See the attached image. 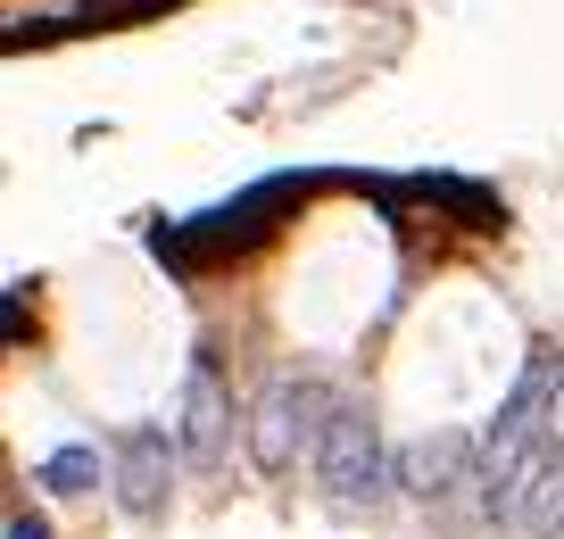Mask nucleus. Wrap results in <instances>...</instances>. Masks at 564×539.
<instances>
[{
  "mask_svg": "<svg viewBox=\"0 0 564 539\" xmlns=\"http://www.w3.org/2000/svg\"><path fill=\"white\" fill-rule=\"evenodd\" d=\"M333 416H340V399H333L324 374H274L265 399H258V416H249V456H258L265 473H291L300 456L316 465L324 423H333Z\"/></svg>",
  "mask_w": 564,
  "mask_h": 539,
  "instance_id": "f257e3e1",
  "label": "nucleus"
},
{
  "mask_svg": "<svg viewBox=\"0 0 564 539\" xmlns=\"http://www.w3.org/2000/svg\"><path fill=\"white\" fill-rule=\"evenodd\" d=\"M316 482L333 506H382L390 482H399V456H382V432H373V416L357 399H340V416L324 423V449H316Z\"/></svg>",
  "mask_w": 564,
  "mask_h": 539,
  "instance_id": "f03ea898",
  "label": "nucleus"
},
{
  "mask_svg": "<svg viewBox=\"0 0 564 539\" xmlns=\"http://www.w3.org/2000/svg\"><path fill=\"white\" fill-rule=\"evenodd\" d=\"M175 449L183 440L166 432V423H133V432L117 440V506L124 515H159L166 489H175Z\"/></svg>",
  "mask_w": 564,
  "mask_h": 539,
  "instance_id": "7ed1b4c3",
  "label": "nucleus"
},
{
  "mask_svg": "<svg viewBox=\"0 0 564 539\" xmlns=\"http://www.w3.org/2000/svg\"><path fill=\"white\" fill-rule=\"evenodd\" d=\"M457 482H481V440L474 432H423L399 449V489L406 498H448Z\"/></svg>",
  "mask_w": 564,
  "mask_h": 539,
  "instance_id": "20e7f679",
  "label": "nucleus"
},
{
  "mask_svg": "<svg viewBox=\"0 0 564 539\" xmlns=\"http://www.w3.org/2000/svg\"><path fill=\"white\" fill-rule=\"evenodd\" d=\"M175 440H183V456H192V465H216V456H225V390H216V374H208V366L183 374Z\"/></svg>",
  "mask_w": 564,
  "mask_h": 539,
  "instance_id": "39448f33",
  "label": "nucleus"
},
{
  "mask_svg": "<svg viewBox=\"0 0 564 539\" xmlns=\"http://www.w3.org/2000/svg\"><path fill=\"white\" fill-rule=\"evenodd\" d=\"M34 482H42V489H58V498H75V489L100 482V449H58V456H42Z\"/></svg>",
  "mask_w": 564,
  "mask_h": 539,
  "instance_id": "423d86ee",
  "label": "nucleus"
},
{
  "mask_svg": "<svg viewBox=\"0 0 564 539\" xmlns=\"http://www.w3.org/2000/svg\"><path fill=\"white\" fill-rule=\"evenodd\" d=\"M9 539H51V522L42 515H9Z\"/></svg>",
  "mask_w": 564,
  "mask_h": 539,
  "instance_id": "0eeeda50",
  "label": "nucleus"
}]
</instances>
